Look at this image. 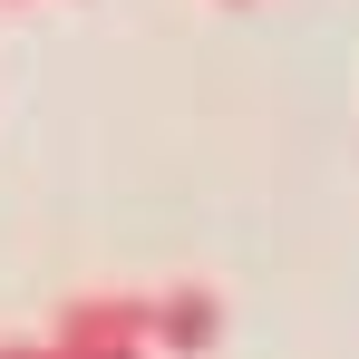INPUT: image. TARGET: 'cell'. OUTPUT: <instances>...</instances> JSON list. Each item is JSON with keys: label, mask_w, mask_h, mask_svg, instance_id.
Here are the masks:
<instances>
[{"label": "cell", "mask_w": 359, "mask_h": 359, "mask_svg": "<svg viewBox=\"0 0 359 359\" xmlns=\"http://www.w3.org/2000/svg\"><path fill=\"white\" fill-rule=\"evenodd\" d=\"M0 359H49V340H0Z\"/></svg>", "instance_id": "3"}, {"label": "cell", "mask_w": 359, "mask_h": 359, "mask_svg": "<svg viewBox=\"0 0 359 359\" xmlns=\"http://www.w3.org/2000/svg\"><path fill=\"white\" fill-rule=\"evenodd\" d=\"M49 359H156L146 340H49Z\"/></svg>", "instance_id": "2"}, {"label": "cell", "mask_w": 359, "mask_h": 359, "mask_svg": "<svg viewBox=\"0 0 359 359\" xmlns=\"http://www.w3.org/2000/svg\"><path fill=\"white\" fill-rule=\"evenodd\" d=\"M224 10H252V0H224Z\"/></svg>", "instance_id": "4"}, {"label": "cell", "mask_w": 359, "mask_h": 359, "mask_svg": "<svg viewBox=\"0 0 359 359\" xmlns=\"http://www.w3.org/2000/svg\"><path fill=\"white\" fill-rule=\"evenodd\" d=\"M214 340H224V292H214V282L146 292V350L156 359H204Z\"/></svg>", "instance_id": "1"}]
</instances>
